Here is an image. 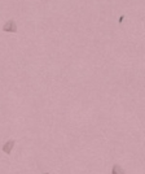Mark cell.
I'll use <instances>...</instances> for the list:
<instances>
[{"label":"cell","mask_w":145,"mask_h":174,"mask_svg":"<svg viewBox=\"0 0 145 174\" xmlns=\"http://www.w3.org/2000/svg\"><path fill=\"white\" fill-rule=\"evenodd\" d=\"M112 174H126V170L119 164H114L112 168Z\"/></svg>","instance_id":"3957f363"},{"label":"cell","mask_w":145,"mask_h":174,"mask_svg":"<svg viewBox=\"0 0 145 174\" xmlns=\"http://www.w3.org/2000/svg\"><path fill=\"white\" fill-rule=\"evenodd\" d=\"M17 30H18V26H17L14 20H8L3 25V31L4 33H17Z\"/></svg>","instance_id":"6da1fadb"},{"label":"cell","mask_w":145,"mask_h":174,"mask_svg":"<svg viewBox=\"0 0 145 174\" xmlns=\"http://www.w3.org/2000/svg\"><path fill=\"white\" fill-rule=\"evenodd\" d=\"M43 174H49V173H43Z\"/></svg>","instance_id":"5b68a950"},{"label":"cell","mask_w":145,"mask_h":174,"mask_svg":"<svg viewBox=\"0 0 145 174\" xmlns=\"http://www.w3.org/2000/svg\"><path fill=\"white\" fill-rule=\"evenodd\" d=\"M124 21V14H122L120 17H119V20H118V22H119V24H122V22H123Z\"/></svg>","instance_id":"277c9868"},{"label":"cell","mask_w":145,"mask_h":174,"mask_svg":"<svg viewBox=\"0 0 145 174\" xmlns=\"http://www.w3.org/2000/svg\"><path fill=\"white\" fill-rule=\"evenodd\" d=\"M14 144H16V142L13 140V139H9V140H7L4 146L2 147L3 152H4V153H7V155H9L10 152H12V149H13V147H14Z\"/></svg>","instance_id":"7a4b0ae2"}]
</instances>
